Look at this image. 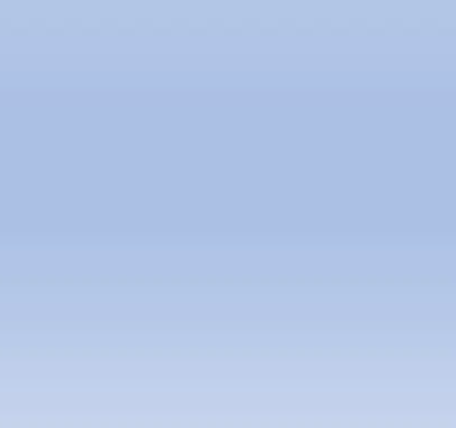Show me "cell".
Here are the masks:
<instances>
[]
</instances>
